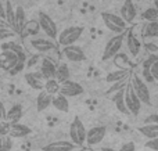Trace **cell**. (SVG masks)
<instances>
[{"label": "cell", "mask_w": 158, "mask_h": 151, "mask_svg": "<svg viewBox=\"0 0 158 151\" xmlns=\"http://www.w3.org/2000/svg\"><path fill=\"white\" fill-rule=\"evenodd\" d=\"M118 151H136V144L133 141H128V143L122 144V147Z\"/></svg>", "instance_id": "ab89813d"}, {"label": "cell", "mask_w": 158, "mask_h": 151, "mask_svg": "<svg viewBox=\"0 0 158 151\" xmlns=\"http://www.w3.org/2000/svg\"><path fill=\"white\" fill-rule=\"evenodd\" d=\"M111 100L115 104V108H117L121 114H128L129 112L128 108H126V104H125V89H122V90L117 92L115 94H112Z\"/></svg>", "instance_id": "7402d4cb"}, {"label": "cell", "mask_w": 158, "mask_h": 151, "mask_svg": "<svg viewBox=\"0 0 158 151\" xmlns=\"http://www.w3.org/2000/svg\"><path fill=\"white\" fill-rule=\"evenodd\" d=\"M38 22H39V27H40V31H43L44 35H46L47 38L52 39V40L57 39L58 28H57L56 22L53 21V18L49 15V14L40 11V13L38 14Z\"/></svg>", "instance_id": "8992f818"}, {"label": "cell", "mask_w": 158, "mask_h": 151, "mask_svg": "<svg viewBox=\"0 0 158 151\" xmlns=\"http://www.w3.org/2000/svg\"><path fill=\"white\" fill-rule=\"evenodd\" d=\"M137 132L142 136H144L148 140H153V139H158V125L150 124V125H142V126L137 128Z\"/></svg>", "instance_id": "cb8c5ba5"}, {"label": "cell", "mask_w": 158, "mask_h": 151, "mask_svg": "<svg viewBox=\"0 0 158 151\" xmlns=\"http://www.w3.org/2000/svg\"><path fill=\"white\" fill-rule=\"evenodd\" d=\"M25 24H27V14H25L24 7L17 6L15 7V28H14V32L21 35V33L24 32Z\"/></svg>", "instance_id": "d6986e66"}, {"label": "cell", "mask_w": 158, "mask_h": 151, "mask_svg": "<svg viewBox=\"0 0 158 151\" xmlns=\"http://www.w3.org/2000/svg\"><path fill=\"white\" fill-rule=\"evenodd\" d=\"M136 15H137V10L133 0H125L122 7H121V18L126 24H132L136 19Z\"/></svg>", "instance_id": "5bb4252c"}, {"label": "cell", "mask_w": 158, "mask_h": 151, "mask_svg": "<svg viewBox=\"0 0 158 151\" xmlns=\"http://www.w3.org/2000/svg\"><path fill=\"white\" fill-rule=\"evenodd\" d=\"M29 46L36 53H49L52 50H56L57 43H54V40L49 38H32L29 40Z\"/></svg>", "instance_id": "30bf717a"}, {"label": "cell", "mask_w": 158, "mask_h": 151, "mask_svg": "<svg viewBox=\"0 0 158 151\" xmlns=\"http://www.w3.org/2000/svg\"><path fill=\"white\" fill-rule=\"evenodd\" d=\"M131 86L135 90L136 96L139 97V100L142 101V104H151V96H150V90H148V86L146 85V82L137 75H132L131 76Z\"/></svg>", "instance_id": "277c9868"}, {"label": "cell", "mask_w": 158, "mask_h": 151, "mask_svg": "<svg viewBox=\"0 0 158 151\" xmlns=\"http://www.w3.org/2000/svg\"><path fill=\"white\" fill-rule=\"evenodd\" d=\"M25 82L29 88H32L33 90H39L42 92L44 88L43 83V76H42L40 72H28L25 74Z\"/></svg>", "instance_id": "2e32d148"}, {"label": "cell", "mask_w": 158, "mask_h": 151, "mask_svg": "<svg viewBox=\"0 0 158 151\" xmlns=\"http://www.w3.org/2000/svg\"><path fill=\"white\" fill-rule=\"evenodd\" d=\"M157 61H158V55L157 54H150L144 61H143V64H142L143 69H151V67H153Z\"/></svg>", "instance_id": "e575fe53"}, {"label": "cell", "mask_w": 158, "mask_h": 151, "mask_svg": "<svg viewBox=\"0 0 158 151\" xmlns=\"http://www.w3.org/2000/svg\"><path fill=\"white\" fill-rule=\"evenodd\" d=\"M100 151H117V150L112 149V147H101Z\"/></svg>", "instance_id": "bcb514c9"}, {"label": "cell", "mask_w": 158, "mask_h": 151, "mask_svg": "<svg viewBox=\"0 0 158 151\" xmlns=\"http://www.w3.org/2000/svg\"><path fill=\"white\" fill-rule=\"evenodd\" d=\"M11 124L7 121H0V136H8Z\"/></svg>", "instance_id": "8d00e7d4"}, {"label": "cell", "mask_w": 158, "mask_h": 151, "mask_svg": "<svg viewBox=\"0 0 158 151\" xmlns=\"http://www.w3.org/2000/svg\"><path fill=\"white\" fill-rule=\"evenodd\" d=\"M56 69H57V65L56 63L49 57H43L40 61V74L43 76L44 80L49 79H54L56 78Z\"/></svg>", "instance_id": "9a60e30c"}, {"label": "cell", "mask_w": 158, "mask_h": 151, "mask_svg": "<svg viewBox=\"0 0 158 151\" xmlns=\"http://www.w3.org/2000/svg\"><path fill=\"white\" fill-rule=\"evenodd\" d=\"M77 146L68 140H57L43 147V151H75Z\"/></svg>", "instance_id": "ac0fdd59"}, {"label": "cell", "mask_w": 158, "mask_h": 151, "mask_svg": "<svg viewBox=\"0 0 158 151\" xmlns=\"http://www.w3.org/2000/svg\"><path fill=\"white\" fill-rule=\"evenodd\" d=\"M142 74H143V78H144V82H148V83H153V82H156L154 80V76H153V74H151V71L150 69H142Z\"/></svg>", "instance_id": "f35d334b"}, {"label": "cell", "mask_w": 158, "mask_h": 151, "mask_svg": "<svg viewBox=\"0 0 158 151\" xmlns=\"http://www.w3.org/2000/svg\"><path fill=\"white\" fill-rule=\"evenodd\" d=\"M13 150V139L10 136H0V151Z\"/></svg>", "instance_id": "836d02e7"}, {"label": "cell", "mask_w": 158, "mask_h": 151, "mask_svg": "<svg viewBox=\"0 0 158 151\" xmlns=\"http://www.w3.org/2000/svg\"><path fill=\"white\" fill-rule=\"evenodd\" d=\"M0 28H8V25H7V22H6V19L0 18Z\"/></svg>", "instance_id": "f6af8a7d"}, {"label": "cell", "mask_w": 158, "mask_h": 151, "mask_svg": "<svg viewBox=\"0 0 158 151\" xmlns=\"http://www.w3.org/2000/svg\"><path fill=\"white\" fill-rule=\"evenodd\" d=\"M17 33L14 32L13 29H10V28H0V42L3 40H7V39L13 38V36H15Z\"/></svg>", "instance_id": "d590c367"}, {"label": "cell", "mask_w": 158, "mask_h": 151, "mask_svg": "<svg viewBox=\"0 0 158 151\" xmlns=\"http://www.w3.org/2000/svg\"><path fill=\"white\" fill-rule=\"evenodd\" d=\"M4 14H6L4 19H6V22H7L8 28L14 31V28H15V8L13 7V3H11V2L6 3Z\"/></svg>", "instance_id": "83f0119b"}, {"label": "cell", "mask_w": 158, "mask_h": 151, "mask_svg": "<svg viewBox=\"0 0 158 151\" xmlns=\"http://www.w3.org/2000/svg\"><path fill=\"white\" fill-rule=\"evenodd\" d=\"M143 36L146 39L158 38V21L156 22H146L143 27Z\"/></svg>", "instance_id": "f1b7e54d"}, {"label": "cell", "mask_w": 158, "mask_h": 151, "mask_svg": "<svg viewBox=\"0 0 158 151\" xmlns=\"http://www.w3.org/2000/svg\"><path fill=\"white\" fill-rule=\"evenodd\" d=\"M126 47H128V51L131 53L132 57L136 58L140 53V47H142V43H140L139 38L136 36L133 28H129L126 31Z\"/></svg>", "instance_id": "4fadbf2b"}, {"label": "cell", "mask_w": 158, "mask_h": 151, "mask_svg": "<svg viewBox=\"0 0 158 151\" xmlns=\"http://www.w3.org/2000/svg\"><path fill=\"white\" fill-rule=\"evenodd\" d=\"M52 101H53L52 94H49L47 92H44V90L39 92L38 97H36V110H38L39 112L47 110V108L52 105Z\"/></svg>", "instance_id": "ffe728a7"}, {"label": "cell", "mask_w": 158, "mask_h": 151, "mask_svg": "<svg viewBox=\"0 0 158 151\" xmlns=\"http://www.w3.org/2000/svg\"><path fill=\"white\" fill-rule=\"evenodd\" d=\"M126 38V32L119 33V35H115L107 42L106 47H104V51H103V60L104 61H108L111 58L117 57L118 53H119L121 47L123 44V40Z\"/></svg>", "instance_id": "5b68a950"}, {"label": "cell", "mask_w": 158, "mask_h": 151, "mask_svg": "<svg viewBox=\"0 0 158 151\" xmlns=\"http://www.w3.org/2000/svg\"><path fill=\"white\" fill-rule=\"evenodd\" d=\"M86 128H85L83 122L81 121L79 116H75L74 121L69 125V137L71 141L77 147H82L83 144H86Z\"/></svg>", "instance_id": "7a4b0ae2"}, {"label": "cell", "mask_w": 158, "mask_h": 151, "mask_svg": "<svg viewBox=\"0 0 158 151\" xmlns=\"http://www.w3.org/2000/svg\"><path fill=\"white\" fill-rule=\"evenodd\" d=\"M19 63L18 55L11 50H2L0 51V69L2 71H13Z\"/></svg>", "instance_id": "9c48e42d"}, {"label": "cell", "mask_w": 158, "mask_h": 151, "mask_svg": "<svg viewBox=\"0 0 158 151\" xmlns=\"http://www.w3.org/2000/svg\"><path fill=\"white\" fill-rule=\"evenodd\" d=\"M69 78H71V72H69L68 65H67L65 63L58 64V65H57V69H56V78H54V79L61 85V83H64V82H67V80H69Z\"/></svg>", "instance_id": "484cf974"}, {"label": "cell", "mask_w": 158, "mask_h": 151, "mask_svg": "<svg viewBox=\"0 0 158 151\" xmlns=\"http://www.w3.org/2000/svg\"><path fill=\"white\" fill-rule=\"evenodd\" d=\"M125 104L128 111L132 114V115H137L142 110V101L139 100V97L136 96L135 90L132 89L131 83L125 88Z\"/></svg>", "instance_id": "52a82bcc"}, {"label": "cell", "mask_w": 158, "mask_h": 151, "mask_svg": "<svg viewBox=\"0 0 158 151\" xmlns=\"http://www.w3.org/2000/svg\"><path fill=\"white\" fill-rule=\"evenodd\" d=\"M106 135H107V128L103 126V125L90 128L86 133V144L89 147L97 146V144H100L104 140Z\"/></svg>", "instance_id": "ba28073f"}, {"label": "cell", "mask_w": 158, "mask_h": 151, "mask_svg": "<svg viewBox=\"0 0 158 151\" xmlns=\"http://www.w3.org/2000/svg\"><path fill=\"white\" fill-rule=\"evenodd\" d=\"M150 71H151V74H153V76H154V80H157L158 82V61L154 64L153 67H151Z\"/></svg>", "instance_id": "7bdbcfd3"}, {"label": "cell", "mask_w": 158, "mask_h": 151, "mask_svg": "<svg viewBox=\"0 0 158 151\" xmlns=\"http://www.w3.org/2000/svg\"><path fill=\"white\" fill-rule=\"evenodd\" d=\"M154 7L158 10V0H154Z\"/></svg>", "instance_id": "c3c4849f"}, {"label": "cell", "mask_w": 158, "mask_h": 151, "mask_svg": "<svg viewBox=\"0 0 158 151\" xmlns=\"http://www.w3.org/2000/svg\"><path fill=\"white\" fill-rule=\"evenodd\" d=\"M129 82H131V76L125 78V79H122V80H118V82L112 83V85L110 86V89L106 92V93H107V94H115L117 92H119V90H122V89H125L126 86L129 85Z\"/></svg>", "instance_id": "f546056e"}, {"label": "cell", "mask_w": 158, "mask_h": 151, "mask_svg": "<svg viewBox=\"0 0 158 151\" xmlns=\"http://www.w3.org/2000/svg\"><path fill=\"white\" fill-rule=\"evenodd\" d=\"M82 93H83V88H82V85H79L78 82H75V80L69 79L60 85V94L65 96L67 99H68V97H77Z\"/></svg>", "instance_id": "7c38bea8"}, {"label": "cell", "mask_w": 158, "mask_h": 151, "mask_svg": "<svg viewBox=\"0 0 158 151\" xmlns=\"http://www.w3.org/2000/svg\"><path fill=\"white\" fill-rule=\"evenodd\" d=\"M131 76V69L129 68H121V69H115V71H111L107 74L106 76V82L108 83H115L118 82V80H122L125 79V78Z\"/></svg>", "instance_id": "44dd1931"}, {"label": "cell", "mask_w": 158, "mask_h": 151, "mask_svg": "<svg viewBox=\"0 0 158 151\" xmlns=\"http://www.w3.org/2000/svg\"><path fill=\"white\" fill-rule=\"evenodd\" d=\"M143 122H144V125H150V124L158 125V112H154V114H151V115L146 116Z\"/></svg>", "instance_id": "74e56055"}, {"label": "cell", "mask_w": 158, "mask_h": 151, "mask_svg": "<svg viewBox=\"0 0 158 151\" xmlns=\"http://www.w3.org/2000/svg\"><path fill=\"white\" fill-rule=\"evenodd\" d=\"M75 151H83V150H75Z\"/></svg>", "instance_id": "681fc988"}, {"label": "cell", "mask_w": 158, "mask_h": 151, "mask_svg": "<svg viewBox=\"0 0 158 151\" xmlns=\"http://www.w3.org/2000/svg\"><path fill=\"white\" fill-rule=\"evenodd\" d=\"M2 50H11V51H14L17 55H18L19 61H24V63L27 61V54H25L24 49H22L18 43H15V42H7V43H3Z\"/></svg>", "instance_id": "4316f807"}, {"label": "cell", "mask_w": 158, "mask_h": 151, "mask_svg": "<svg viewBox=\"0 0 158 151\" xmlns=\"http://www.w3.org/2000/svg\"><path fill=\"white\" fill-rule=\"evenodd\" d=\"M6 114H7V110H6L4 104L0 101V121H6Z\"/></svg>", "instance_id": "b9f144b4"}, {"label": "cell", "mask_w": 158, "mask_h": 151, "mask_svg": "<svg viewBox=\"0 0 158 151\" xmlns=\"http://www.w3.org/2000/svg\"><path fill=\"white\" fill-rule=\"evenodd\" d=\"M39 31H40V27H39V22L38 21H35V19H32V21H27L25 28H24V32L27 33L28 36L38 35ZM24 32H22V33H24Z\"/></svg>", "instance_id": "d6a6232c"}, {"label": "cell", "mask_w": 158, "mask_h": 151, "mask_svg": "<svg viewBox=\"0 0 158 151\" xmlns=\"http://www.w3.org/2000/svg\"><path fill=\"white\" fill-rule=\"evenodd\" d=\"M52 105L56 108V110L61 111V112H68L69 111V103H68V99L63 94H56L53 96V101H52Z\"/></svg>", "instance_id": "d4e9b609"}, {"label": "cell", "mask_w": 158, "mask_h": 151, "mask_svg": "<svg viewBox=\"0 0 158 151\" xmlns=\"http://www.w3.org/2000/svg\"><path fill=\"white\" fill-rule=\"evenodd\" d=\"M146 46H147V50H150V51H157L158 50V47L156 46V44H153V43H147Z\"/></svg>", "instance_id": "ee69618b"}, {"label": "cell", "mask_w": 158, "mask_h": 151, "mask_svg": "<svg viewBox=\"0 0 158 151\" xmlns=\"http://www.w3.org/2000/svg\"><path fill=\"white\" fill-rule=\"evenodd\" d=\"M4 17H6V14H4V8H2V7H0V18H3V19H4Z\"/></svg>", "instance_id": "7dc6e473"}, {"label": "cell", "mask_w": 158, "mask_h": 151, "mask_svg": "<svg viewBox=\"0 0 158 151\" xmlns=\"http://www.w3.org/2000/svg\"><path fill=\"white\" fill-rule=\"evenodd\" d=\"M101 19H103L104 25H106L111 32H114L115 35L123 33L129 29L128 24L121 18V15H117V14H114V13H103L101 14Z\"/></svg>", "instance_id": "3957f363"}, {"label": "cell", "mask_w": 158, "mask_h": 151, "mask_svg": "<svg viewBox=\"0 0 158 151\" xmlns=\"http://www.w3.org/2000/svg\"><path fill=\"white\" fill-rule=\"evenodd\" d=\"M43 90L47 92L49 94H52V96H56V94L60 93V83H58L56 79H49L44 82Z\"/></svg>", "instance_id": "4dcf8cb0"}, {"label": "cell", "mask_w": 158, "mask_h": 151, "mask_svg": "<svg viewBox=\"0 0 158 151\" xmlns=\"http://www.w3.org/2000/svg\"><path fill=\"white\" fill-rule=\"evenodd\" d=\"M142 18L144 19L146 22H156L158 21V10L156 7H148V8H146L144 11H143V14H142Z\"/></svg>", "instance_id": "1f68e13d"}, {"label": "cell", "mask_w": 158, "mask_h": 151, "mask_svg": "<svg viewBox=\"0 0 158 151\" xmlns=\"http://www.w3.org/2000/svg\"><path fill=\"white\" fill-rule=\"evenodd\" d=\"M82 33H83V27H78V25H72V27L65 28L64 31H61L57 36V44L65 47L75 44L81 39Z\"/></svg>", "instance_id": "6da1fadb"}, {"label": "cell", "mask_w": 158, "mask_h": 151, "mask_svg": "<svg viewBox=\"0 0 158 151\" xmlns=\"http://www.w3.org/2000/svg\"><path fill=\"white\" fill-rule=\"evenodd\" d=\"M22 112H24L22 105L14 104L13 107L7 111V114H6V121L10 122V124H17V122H19V119L22 118Z\"/></svg>", "instance_id": "603a6c76"}, {"label": "cell", "mask_w": 158, "mask_h": 151, "mask_svg": "<svg viewBox=\"0 0 158 151\" xmlns=\"http://www.w3.org/2000/svg\"><path fill=\"white\" fill-rule=\"evenodd\" d=\"M144 147L154 151H158V139H153V140H147V143L144 144Z\"/></svg>", "instance_id": "60d3db41"}, {"label": "cell", "mask_w": 158, "mask_h": 151, "mask_svg": "<svg viewBox=\"0 0 158 151\" xmlns=\"http://www.w3.org/2000/svg\"><path fill=\"white\" fill-rule=\"evenodd\" d=\"M63 55L71 63H81V61L86 60V54L82 50L81 46L77 44H71V46L63 47Z\"/></svg>", "instance_id": "8fae6325"}, {"label": "cell", "mask_w": 158, "mask_h": 151, "mask_svg": "<svg viewBox=\"0 0 158 151\" xmlns=\"http://www.w3.org/2000/svg\"><path fill=\"white\" fill-rule=\"evenodd\" d=\"M31 133H32V130H31L29 126L21 124V122H17V124H11L8 136H10L11 139H22V137L29 136Z\"/></svg>", "instance_id": "e0dca14e"}]
</instances>
